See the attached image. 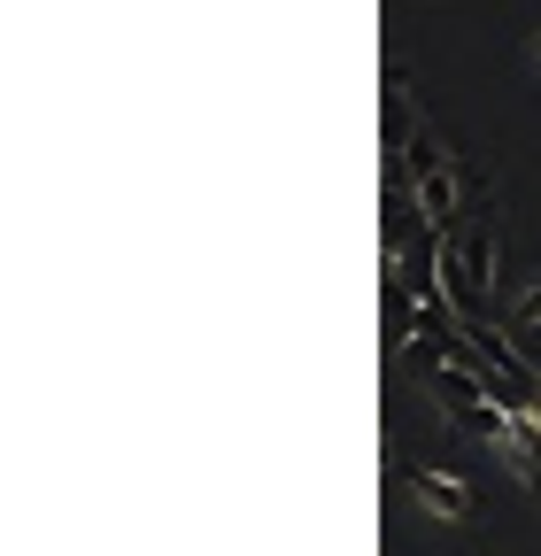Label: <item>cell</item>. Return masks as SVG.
<instances>
[{"label":"cell","instance_id":"obj_1","mask_svg":"<svg viewBox=\"0 0 541 556\" xmlns=\"http://www.w3.org/2000/svg\"><path fill=\"white\" fill-rule=\"evenodd\" d=\"M411 503H418L426 518H441V526H464V518H471V486H464L456 471L418 464V471H411Z\"/></svg>","mask_w":541,"mask_h":556},{"label":"cell","instance_id":"obj_2","mask_svg":"<svg viewBox=\"0 0 541 556\" xmlns=\"http://www.w3.org/2000/svg\"><path fill=\"white\" fill-rule=\"evenodd\" d=\"M518 325H541V270H533V287L518 294Z\"/></svg>","mask_w":541,"mask_h":556}]
</instances>
